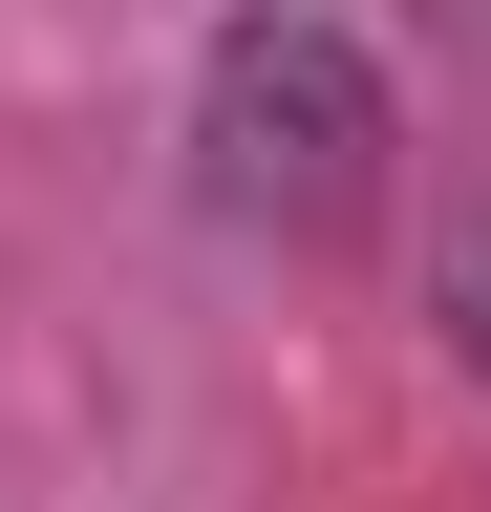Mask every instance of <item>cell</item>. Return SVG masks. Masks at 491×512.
<instances>
[{"label":"cell","instance_id":"obj_1","mask_svg":"<svg viewBox=\"0 0 491 512\" xmlns=\"http://www.w3.org/2000/svg\"><path fill=\"white\" fill-rule=\"evenodd\" d=\"M193 150L235 214H278V235H342L363 192H385V86L321 43V22H235L214 43V107H193Z\"/></svg>","mask_w":491,"mask_h":512},{"label":"cell","instance_id":"obj_2","mask_svg":"<svg viewBox=\"0 0 491 512\" xmlns=\"http://www.w3.org/2000/svg\"><path fill=\"white\" fill-rule=\"evenodd\" d=\"M449 320H470V363H491V235H449Z\"/></svg>","mask_w":491,"mask_h":512}]
</instances>
